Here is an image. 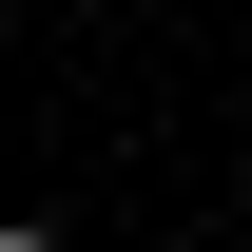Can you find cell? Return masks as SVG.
<instances>
[{"label": "cell", "instance_id": "6da1fadb", "mask_svg": "<svg viewBox=\"0 0 252 252\" xmlns=\"http://www.w3.org/2000/svg\"><path fill=\"white\" fill-rule=\"evenodd\" d=\"M0 252H78V233H59V214H0Z\"/></svg>", "mask_w": 252, "mask_h": 252}]
</instances>
